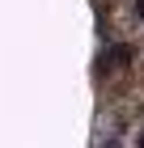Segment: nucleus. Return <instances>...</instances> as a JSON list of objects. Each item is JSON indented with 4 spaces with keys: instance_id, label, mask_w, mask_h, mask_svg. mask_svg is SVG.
I'll list each match as a JSON object with an SVG mask.
<instances>
[{
    "instance_id": "1",
    "label": "nucleus",
    "mask_w": 144,
    "mask_h": 148,
    "mask_svg": "<svg viewBox=\"0 0 144 148\" xmlns=\"http://www.w3.org/2000/svg\"><path fill=\"white\" fill-rule=\"evenodd\" d=\"M127 64H132V47H114L110 55L102 59V72H123Z\"/></svg>"
},
{
    "instance_id": "2",
    "label": "nucleus",
    "mask_w": 144,
    "mask_h": 148,
    "mask_svg": "<svg viewBox=\"0 0 144 148\" xmlns=\"http://www.w3.org/2000/svg\"><path fill=\"white\" fill-rule=\"evenodd\" d=\"M136 4H140V17H144V0H136Z\"/></svg>"
}]
</instances>
